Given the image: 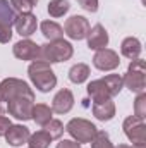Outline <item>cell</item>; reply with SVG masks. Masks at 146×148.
<instances>
[{
    "mask_svg": "<svg viewBox=\"0 0 146 148\" xmlns=\"http://www.w3.org/2000/svg\"><path fill=\"white\" fill-rule=\"evenodd\" d=\"M35 91L17 77H5L0 83V115H12L17 121H31Z\"/></svg>",
    "mask_w": 146,
    "mask_h": 148,
    "instance_id": "obj_1",
    "label": "cell"
},
{
    "mask_svg": "<svg viewBox=\"0 0 146 148\" xmlns=\"http://www.w3.org/2000/svg\"><path fill=\"white\" fill-rule=\"evenodd\" d=\"M28 76L33 86L41 93H48L57 86V76L52 69V64L43 60H33L28 67Z\"/></svg>",
    "mask_w": 146,
    "mask_h": 148,
    "instance_id": "obj_2",
    "label": "cell"
},
{
    "mask_svg": "<svg viewBox=\"0 0 146 148\" xmlns=\"http://www.w3.org/2000/svg\"><path fill=\"white\" fill-rule=\"evenodd\" d=\"M74 55V47L71 41L60 38V40H52L45 45H40V57L38 60L48 62V64H57V62H65Z\"/></svg>",
    "mask_w": 146,
    "mask_h": 148,
    "instance_id": "obj_3",
    "label": "cell"
},
{
    "mask_svg": "<svg viewBox=\"0 0 146 148\" xmlns=\"http://www.w3.org/2000/svg\"><path fill=\"white\" fill-rule=\"evenodd\" d=\"M122 83L132 93H145L146 90V64L143 59L131 60L126 74L122 76Z\"/></svg>",
    "mask_w": 146,
    "mask_h": 148,
    "instance_id": "obj_4",
    "label": "cell"
},
{
    "mask_svg": "<svg viewBox=\"0 0 146 148\" xmlns=\"http://www.w3.org/2000/svg\"><path fill=\"white\" fill-rule=\"evenodd\" d=\"M65 131L71 134V138H72L74 141H77L79 145H83V143H91L93 141V138L98 133V127L91 121H88V119L74 117V119H71L67 122Z\"/></svg>",
    "mask_w": 146,
    "mask_h": 148,
    "instance_id": "obj_5",
    "label": "cell"
},
{
    "mask_svg": "<svg viewBox=\"0 0 146 148\" xmlns=\"http://www.w3.org/2000/svg\"><path fill=\"white\" fill-rule=\"evenodd\" d=\"M124 134L127 140L132 143V147H146V122L145 119L138 115H129L126 117L122 124Z\"/></svg>",
    "mask_w": 146,
    "mask_h": 148,
    "instance_id": "obj_6",
    "label": "cell"
},
{
    "mask_svg": "<svg viewBox=\"0 0 146 148\" xmlns=\"http://www.w3.org/2000/svg\"><path fill=\"white\" fill-rule=\"evenodd\" d=\"M89 21L84 16H71L65 23H64V35H67V38L71 40H84L89 33Z\"/></svg>",
    "mask_w": 146,
    "mask_h": 148,
    "instance_id": "obj_7",
    "label": "cell"
},
{
    "mask_svg": "<svg viewBox=\"0 0 146 148\" xmlns=\"http://www.w3.org/2000/svg\"><path fill=\"white\" fill-rule=\"evenodd\" d=\"M93 66L98 69V71H103V73H108V71H115L119 66H120V59H119V53L112 48H102V50H96L95 57H93Z\"/></svg>",
    "mask_w": 146,
    "mask_h": 148,
    "instance_id": "obj_8",
    "label": "cell"
},
{
    "mask_svg": "<svg viewBox=\"0 0 146 148\" xmlns=\"http://www.w3.org/2000/svg\"><path fill=\"white\" fill-rule=\"evenodd\" d=\"M12 53L19 60H31L33 62V60H38V57H40V45L29 38H24L12 47Z\"/></svg>",
    "mask_w": 146,
    "mask_h": 148,
    "instance_id": "obj_9",
    "label": "cell"
},
{
    "mask_svg": "<svg viewBox=\"0 0 146 148\" xmlns=\"http://www.w3.org/2000/svg\"><path fill=\"white\" fill-rule=\"evenodd\" d=\"M17 35H21L23 38H29L31 35L36 33L38 19L33 12H24V14H17V19L14 23Z\"/></svg>",
    "mask_w": 146,
    "mask_h": 148,
    "instance_id": "obj_10",
    "label": "cell"
},
{
    "mask_svg": "<svg viewBox=\"0 0 146 148\" xmlns=\"http://www.w3.org/2000/svg\"><path fill=\"white\" fill-rule=\"evenodd\" d=\"M74 107V95L71 90L62 88L55 93L52 100V110L55 114H69Z\"/></svg>",
    "mask_w": 146,
    "mask_h": 148,
    "instance_id": "obj_11",
    "label": "cell"
},
{
    "mask_svg": "<svg viewBox=\"0 0 146 148\" xmlns=\"http://www.w3.org/2000/svg\"><path fill=\"white\" fill-rule=\"evenodd\" d=\"M88 48L89 50H102V48H107L108 47V33L107 29L102 26V24H95L93 28H89V33H88Z\"/></svg>",
    "mask_w": 146,
    "mask_h": 148,
    "instance_id": "obj_12",
    "label": "cell"
},
{
    "mask_svg": "<svg viewBox=\"0 0 146 148\" xmlns=\"http://www.w3.org/2000/svg\"><path fill=\"white\" fill-rule=\"evenodd\" d=\"M29 129L23 124H12L5 133V141L10 147H23L29 140Z\"/></svg>",
    "mask_w": 146,
    "mask_h": 148,
    "instance_id": "obj_13",
    "label": "cell"
},
{
    "mask_svg": "<svg viewBox=\"0 0 146 148\" xmlns=\"http://www.w3.org/2000/svg\"><path fill=\"white\" fill-rule=\"evenodd\" d=\"M141 52H143V45H141V41L138 38L127 36V38H124V41L120 43V53L126 59H129V60L139 59Z\"/></svg>",
    "mask_w": 146,
    "mask_h": 148,
    "instance_id": "obj_14",
    "label": "cell"
},
{
    "mask_svg": "<svg viewBox=\"0 0 146 148\" xmlns=\"http://www.w3.org/2000/svg\"><path fill=\"white\" fill-rule=\"evenodd\" d=\"M86 91H88V95L91 97L93 103H100V102H105V100H110V98H112L108 88L105 86V83H103L102 79H95V81H91V83L88 84Z\"/></svg>",
    "mask_w": 146,
    "mask_h": 148,
    "instance_id": "obj_15",
    "label": "cell"
},
{
    "mask_svg": "<svg viewBox=\"0 0 146 148\" xmlns=\"http://www.w3.org/2000/svg\"><path fill=\"white\" fill-rule=\"evenodd\" d=\"M93 115L102 121V122H107V121H112L115 117V103L110 100H105V102H100V103H93Z\"/></svg>",
    "mask_w": 146,
    "mask_h": 148,
    "instance_id": "obj_16",
    "label": "cell"
},
{
    "mask_svg": "<svg viewBox=\"0 0 146 148\" xmlns=\"http://www.w3.org/2000/svg\"><path fill=\"white\" fill-rule=\"evenodd\" d=\"M31 119L36 122L38 126L43 127V126H46V124L53 119V110H52V107H48L46 103H35Z\"/></svg>",
    "mask_w": 146,
    "mask_h": 148,
    "instance_id": "obj_17",
    "label": "cell"
},
{
    "mask_svg": "<svg viewBox=\"0 0 146 148\" xmlns=\"http://www.w3.org/2000/svg\"><path fill=\"white\" fill-rule=\"evenodd\" d=\"M89 74H91V71H89V66L88 64L77 62V64H74L72 67L69 69V79H71V83H74V84H83V83L88 81Z\"/></svg>",
    "mask_w": 146,
    "mask_h": 148,
    "instance_id": "obj_18",
    "label": "cell"
},
{
    "mask_svg": "<svg viewBox=\"0 0 146 148\" xmlns=\"http://www.w3.org/2000/svg\"><path fill=\"white\" fill-rule=\"evenodd\" d=\"M40 29H41V35L46 38L48 41L64 38V29H62V26H60L59 23H55V21H48V19L43 21V23L40 24Z\"/></svg>",
    "mask_w": 146,
    "mask_h": 148,
    "instance_id": "obj_19",
    "label": "cell"
},
{
    "mask_svg": "<svg viewBox=\"0 0 146 148\" xmlns=\"http://www.w3.org/2000/svg\"><path fill=\"white\" fill-rule=\"evenodd\" d=\"M16 19H17V14L9 3V0H0V26L12 28Z\"/></svg>",
    "mask_w": 146,
    "mask_h": 148,
    "instance_id": "obj_20",
    "label": "cell"
},
{
    "mask_svg": "<svg viewBox=\"0 0 146 148\" xmlns=\"http://www.w3.org/2000/svg\"><path fill=\"white\" fill-rule=\"evenodd\" d=\"M69 9H71V3L67 0H50L48 2V7H46L50 17H55V19L65 16L69 12Z\"/></svg>",
    "mask_w": 146,
    "mask_h": 148,
    "instance_id": "obj_21",
    "label": "cell"
},
{
    "mask_svg": "<svg viewBox=\"0 0 146 148\" xmlns=\"http://www.w3.org/2000/svg\"><path fill=\"white\" fill-rule=\"evenodd\" d=\"M102 81H103L105 86L108 88V91H110L112 97H117V95L122 91V88H124V83H122V76H120V74H108V76L102 77Z\"/></svg>",
    "mask_w": 146,
    "mask_h": 148,
    "instance_id": "obj_22",
    "label": "cell"
},
{
    "mask_svg": "<svg viewBox=\"0 0 146 148\" xmlns=\"http://www.w3.org/2000/svg\"><path fill=\"white\" fill-rule=\"evenodd\" d=\"M52 141H53V140L41 129V131H36V133L29 134L28 145H29V148H48Z\"/></svg>",
    "mask_w": 146,
    "mask_h": 148,
    "instance_id": "obj_23",
    "label": "cell"
},
{
    "mask_svg": "<svg viewBox=\"0 0 146 148\" xmlns=\"http://www.w3.org/2000/svg\"><path fill=\"white\" fill-rule=\"evenodd\" d=\"M43 131H45L52 140H60L65 129H64L62 121H59V119H52L46 126H43Z\"/></svg>",
    "mask_w": 146,
    "mask_h": 148,
    "instance_id": "obj_24",
    "label": "cell"
},
{
    "mask_svg": "<svg viewBox=\"0 0 146 148\" xmlns=\"http://www.w3.org/2000/svg\"><path fill=\"white\" fill-rule=\"evenodd\" d=\"M91 148H115V147H113V143L110 141L108 134H107L105 131H98L96 136H95L93 141H91Z\"/></svg>",
    "mask_w": 146,
    "mask_h": 148,
    "instance_id": "obj_25",
    "label": "cell"
},
{
    "mask_svg": "<svg viewBox=\"0 0 146 148\" xmlns=\"http://www.w3.org/2000/svg\"><path fill=\"white\" fill-rule=\"evenodd\" d=\"M134 115L145 119L146 117V93H139L134 100Z\"/></svg>",
    "mask_w": 146,
    "mask_h": 148,
    "instance_id": "obj_26",
    "label": "cell"
},
{
    "mask_svg": "<svg viewBox=\"0 0 146 148\" xmlns=\"http://www.w3.org/2000/svg\"><path fill=\"white\" fill-rule=\"evenodd\" d=\"M9 3L12 5L16 14H24V12H31L33 10V5L28 0H9Z\"/></svg>",
    "mask_w": 146,
    "mask_h": 148,
    "instance_id": "obj_27",
    "label": "cell"
},
{
    "mask_svg": "<svg viewBox=\"0 0 146 148\" xmlns=\"http://www.w3.org/2000/svg\"><path fill=\"white\" fill-rule=\"evenodd\" d=\"M77 3H79L86 12L95 14V12L98 10V0H77Z\"/></svg>",
    "mask_w": 146,
    "mask_h": 148,
    "instance_id": "obj_28",
    "label": "cell"
},
{
    "mask_svg": "<svg viewBox=\"0 0 146 148\" xmlns=\"http://www.w3.org/2000/svg\"><path fill=\"white\" fill-rule=\"evenodd\" d=\"M12 40V28L0 26V43H9Z\"/></svg>",
    "mask_w": 146,
    "mask_h": 148,
    "instance_id": "obj_29",
    "label": "cell"
},
{
    "mask_svg": "<svg viewBox=\"0 0 146 148\" xmlns=\"http://www.w3.org/2000/svg\"><path fill=\"white\" fill-rule=\"evenodd\" d=\"M10 126H12L10 119L5 117V115H0V136H5V133H7V129H9Z\"/></svg>",
    "mask_w": 146,
    "mask_h": 148,
    "instance_id": "obj_30",
    "label": "cell"
},
{
    "mask_svg": "<svg viewBox=\"0 0 146 148\" xmlns=\"http://www.w3.org/2000/svg\"><path fill=\"white\" fill-rule=\"evenodd\" d=\"M57 148H81V145L74 140H60L57 143Z\"/></svg>",
    "mask_w": 146,
    "mask_h": 148,
    "instance_id": "obj_31",
    "label": "cell"
},
{
    "mask_svg": "<svg viewBox=\"0 0 146 148\" xmlns=\"http://www.w3.org/2000/svg\"><path fill=\"white\" fill-rule=\"evenodd\" d=\"M28 2H29V3H31L33 7H35V5H36V3H38V0H28Z\"/></svg>",
    "mask_w": 146,
    "mask_h": 148,
    "instance_id": "obj_32",
    "label": "cell"
},
{
    "mask_svg": "<svg viewBox=\"0 0 146 148\" xmlns=\"http://www.w3.org/2000/svg\"><path fill=\"white\" fill-rule=\"evenodd\" d=\"M115 148H132V147H129V145H119V147H115Z\"/></svg>",
    "mask_w": 146,
    "mask_h": 148,
    "instance_id": "obj_33",
    "label": "cell"
},
{
    "mask_svg": "<svg viewBox=\"0 0 146 148\" xmlns=\"http://www.w3.org/2000/svg\"><path fill=\"white\" fill-rule=\"evenodd\" d=\"M132 148H146V147H132Z\"/></svg>",
    "mask_w": 146,
    "mask_h": 148,
    "instance_id": "obj_34",
    "label": "cell"
}]
</instances>
